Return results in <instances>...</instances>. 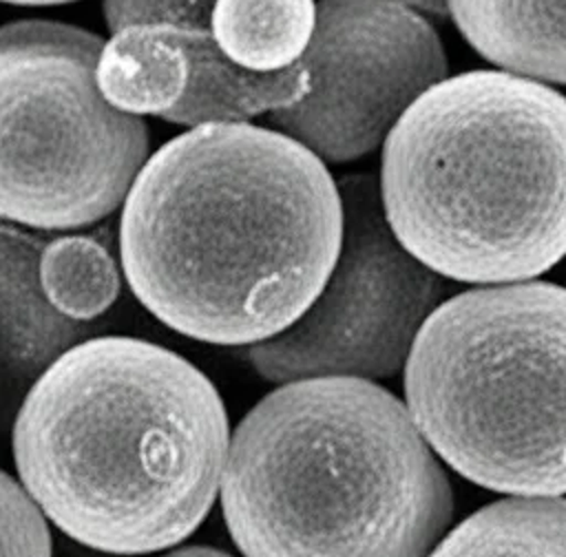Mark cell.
<instances>
[{
    "instance_id": "e0dca14e",
    "label": "cell",
    "mask_w": 566,
    "mask_h": 557,
    "mask_svg": "<svg viewBox=\"0 0 566 557\" xmlns=\"http://www.w3.org/2000/svg\"><path fill=\"white\" fill-rule=\"evenodd\" d=\"M214 0H104L106 27L117 31L130 22H168L186 33H210Z\"/></svg>"
},
{
    "instance_id": "3957f363",
    "label": "cell",
    "mask_w": 566,
    "mask_h": 557,
    "mask_svg": "<svg viewBox=\"0 0 566 557\" xmlns=\"http://www.w3.org/2000/svg\"><path fill=\"white\" fill-rule=\"evenodd\" d=\"M245 557H424L451 484L405 404L365 378H305L259 400L221 480Z\"/></svg>"
},
{
    "instance_id": "9a60e30c",
    "label": "cell",
    "mask_w": 566,
    "mask_h": 557,
    "mask_svg": "<svg viewBox=\"0 0 566 557\" xmlns=\"http://www.w3.org/2000/svg\"><path fill=\"white\" fill-rule=\"evenodd\" d=\"M46 301L66 318L93 323L119 296V267L108 245L91 234L51 237L40 256Z\"/></svg>"
},
{
    "instance_id": "9c48e42d",
    "label": "cell",
    "mask_w": 566,
    "mask_h": 557,
    "mask_svg": "<svg viewBox=\"0 0 566 557\" xmlns=\"http://www.w3.org/2000/svg\"><path fill=\"white\" fill-rule=\"evenodd\" d=\"M49 239L0 217V409L97 329L66 318L46 301L40 256Z\"/></svg>"
},
{
    "instance_id": "d6986e66",
    "label": "cell",
    "mask_w": 566,
    "mask_h": 557,
    "mask_svg": "<svg viewBox=\"0 0 566 557\" xmlns=\"http://www.w3.org/2000/svg\"><path fill=\"white\" fill-rule=\"evenodd\" d=\"M405 4H409L411 9L416 11H422V13H431V15H449L447 11V0H400Z\"/></svg>"
},
{
    "instance_id": "2e32d148",
    "label": "cell",
    "mask_w": 566,
    "mask_h": 557,
    "mask_svg": "<svg viewBox=\"0 0 566 557\" xmlns=\"http://www.w3.org/2000/svg\"><path fill=\"white\" fill-rule=\"evenodd\" d=\"M0 557H51V533L44 513L15 482L0 469Z\"/></svg>"
},
{
    "instance_id": "ba28073f",
    "label": "cell",
    "mask_w": 566,
    "mask_h": 557,
    "mask_svg": "<svg viewBox=\"0 0 566 557\" xmlns=\"http://www.w3.org/2000/svg\"><path fill=\"white\" fill-rule=\"evenodd\" d=\"M307 95L272 124L318 159L345 164L385 144L405 111L449 71L433 27L400 0H318L301 60Z\"/></svg>"
},
{
    "instance_id": "4fadbf2b",
    "label": "cell",
    "mask_w": 566,
    "mask_h": 557,
    "mask_svg": "<svg viewBox=\"0 0 566 557\" xmlns=\"http://www.w3.org/2000/svg\"><path fill=\"white\" fill-rule=\"evenodd\" d=\"M314 27V0H214L210 13V35L219 51L256 73L298 64Z\"/></svg>"
},
{
    "instance_id": "6da1fadb",
    "label": "cell",
    "mask_w": 566,
    "mask_h": 557,
    "mask_svg": "<svg viewBox=\"0 0 566 557\" xmlns=\"http://www.w3.org/2000/svg\"><path fill=\"white\" fill-rule=\"evenodd\" d=\"M340 243L343 199L325 161L254 124L172 137L122 203L119 259L135 298L214 345H254L298 320Z\"/></svg>"
},
{
    "instance_id": "ac0fdd59",
    "label": "cell",
    "mask_w": 566,
    "mask_h": 557,
    "mask_svg": "<svg viewBox=\"0 0 566 557\" xmlns=\"http://www.w3.org/2000/svg\"><path fill=\"white\" fill-rule=\"evenodd\" d=\"M164 557H232L226 550L219 548H210V546H186V548H177Z\"/></svg>"
},
{
    "instance_id": "30bf717a",
    "label": "cell",
    "mask_w": 566,
    "mask_h": 557,
    "mask_svg": "<svg viewBox=\"0 0 566 557\" xmlns=\"http://www.w3.org/2000/svg\"><path fill=\"white\" fill-rule=\"evenodd\" d=\"M188 84L179 104L161 119L184 126L250 124L252 117L276 113L301 102L310 91L303 62L274 73H256L230 62L212 35L186 33Z\"/></svg>"
},
{
    "instance_id": "5bb4252c",
    "label": "cell",
    "mask_w": 566,
    "mask_h": 557,
    "mask_svg": "<svg viewBox=\"0 0 566 557\" xmlns=\"http://www.w3.org/2000/svg\"><path fill=\"white\" fill-rule=\"evenodd\" d=\"M427 557H566V500L493 502L460 522Z\"/></svg>"
},
{
    "instance_id": "ffe728a7",
    "label": "cell",
    "mask_w": 566,
    "mask_h": 557,
    "mask_svg": "<svg viewBox=\"0 0 566 557\" xmlns=\"http://www.w3.org/2000/svg\"><path fill=\"white\" fill-rule=\"evenodd\" d=\"M0 2L27 4V7H42V4H64V2H73V0H0Z\"/></svg>"
},
{
    "instance_id": "277c9868",
    "label": "cell",
    "mask_w": 566,
    "mask_h": 557,
    "mask_svg": "<svg viewBox=\"0 0 566 557\" xmlns=\"http://www.w3.org/2000/svg\"><path fill=\"white\" fill-rule=\"evenodd\" d=\"M385 219L420 263L517 283L566 256V97L506 71L444 77L382 144Z\"/></svg>"
},
{
    "instance_id": "7a4b0ae2",
    "label": "cell",
    "mask_w": 566,
    "mask_h": 557,
    "mask_svg": "<svg viewBox=\"0 0 566 557\" xmlns=\"http://www.w3.org/2000/svg\"><path fill=\"white\" fill-rule=\"evenodd\" d=\"M230 429L208 376L130 336H88L53 360L13 420L20 482L60 530L117 555L184 542L210 513Z\"/></svg>"
},
{
    "instance_id": "8fae6325",
    "label": "cell",
    "mask_w": 566,
    "mask_h": 557,
    "mask_svg": "<svg viewBox=\"0 0 566 557\" xmlns=\"http://www.w3.org/2000/svg\"><path fill=\"white\" fill-rule=\"evenodd\" d=\"M447 11L491 64L566 84V0H447Z\"/></svg>"
},
{
    "instance_id": "8992f818",
    "label": "cell",
    "mask_w": 566,
    "mask_h": 557,
    "mask_svg": "<svg viewBox=\"0 0 566 557\" xmlns=\"http://www.w3.org/2000/svg\"><path fill=\"white\" fill-rule=\"evenodd\" d=\"M102 46V35L53 20L0 27V217L55 232L124 203L148 128L99 93Z\"/></svg>"
},
{
    "instance_id": "5b68a950",
    "label": "cell",
    "mask_w": 566,
    "mask_h": 557,
    "mask_svg": "<svg viewBox=\"0 0 566 557\" xmlns=\"http://www.w3.org/2000/svg\"><path fill=\"white\" fill-rule=\"evenodd\" d=\"M407 409L467 480L566 493V287L511 283L442 301L405 362Z\"/></svg>"
},
{
    "instance_id": "7c38bea8",
    "label": "cell",
    "mask_w": 566,
    "mask_h": 557,
    "mask_svg": "<svg viewBox=\"0 0 566 557\" xmlns=\"http://www.w3.org/2000/svg\"><path fill=\"white\" fill-rule=\"evenodd\" d=\"M95 80L113 108L135 117H164L188 84L184 31L159 20L113 31L99 51Z\"/></svg>"
},
{
    "instance_id": "52a82bcc",
    "label": "cell",
    "mask_w": 566,
    "mask_h": 557,
    "mask_svg": "<svg viewBox=\"0 0 566 557\" xmlns=\"http://www.w3.org/2000/svg\"><path fill=\"white\" fill-rule=\"evenodd\" d=\"M343 243L314 303L281 334L248 347L254 371L276 385L305 378H385L442 303L440 274L409 254L391 232L378 181L338 179Z\"/></svg>"
}]
</instances>
